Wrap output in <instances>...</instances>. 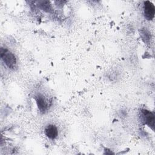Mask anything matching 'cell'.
<instances>
[{
    "mask_svg": "<svg viewBox=\"0 0 155 155\" xmlns=\"http://www.w3.org/2000/svg\"><path fill=\"white\" fill-rule=\"evenodd\" d=\"M1 58L5 65L11 69H14L16 65L15 56L7 48H1Z\"/></svg>",
    "mask_w": 155,
    "mask_h": 155,
    "instance_id": "obj_1",
    "label": "cell"
},
{
    "mask_svg": "<svg viewBox=\"0 0 155 155\" xmlns=\"http://www.w3.org/2000/svg\"><path fill=\"white\" fill-rule=\"evenodd\" d=\"M141 114L143 121H144L147 125H148L153 130H154L155 122L154 114L150 111L143 109L141 110Z\"/></svg>",
    "mask_w": 155,
    "mask_h": 155,
    "instance_id": "obj_2",
    "label": "cell"
},
{
    "mask_svg": "<svg viewBox=\"0 0 155 155\" xmlns=\"http://www.w3.org/2000/svg\"><path fill=\"white\" fill-rule=\"evenodd\" d=\"M143 12L145 18L147 20H152L155 14V7L154 4L149 1H144Z\"/></svg>",
    "mask_w": 155,
    "mask_h": 155,
    "instance_id": "obj_3",
    "label": "cell"
},
{
    "mask_svg": "<svg viewBox=\"0 0 155 155\" xmlns=\"http://www.w3.org/2000/svg\"><path fill=\"white\" fill-rule=\"evenodd\" d=\"M45 135L51 139H55L58 134L57 127L54 125H48L45 129Z\"/></svg>",
    "mask_w": 155,
    "mask_h": 155,
    "instance_id": "obj_4",
    "label": "cell"
},
{
    "mask_svg": "<svg viewBox=\"0 0 155 155\" xmlns=\"http://www.w3.org/2000/svg\"><path fill=\"white\" fill-rule=\"evenodd\" d=\"M36 100L38 107L40 110V111L42 113L45 112L47 108V104L44 98H43L42 96H37Z\"/></svg>",
    "mask_w": 155,
    "mask_h": 155,
    "instance_id": "obj_5",
    "label": "cell"
},
{
    "mask_svg": "<svg viewBox=\"0 0 155 155\" xmlns=\"http://www.w3.org/2000/svg\"><path fill=\"white\" fill-rule=\"evenodd\" d=\"M38 6L41 8L42 10L50 12L51 10V5L50 3V2L47 1H39L38 2Z\"/></svg>",
    "mask_w": 155,
    "mask_h": 155,
    "instance_id": "obj_6",
    "label": "cell"
},
{
    "mask_svg": "<svg viewBox=\"0 0 155 155\" xmlns=\"http://www.w3.org/2000/svg\"><path fill=\"white\" fill-rule=\"evenodd\" d=\"M141 35H142V38L145 41V42H148L150 40V34L146 30H142L141 32Z\"/></svg>",
    "mask_w": 155,
    "mask_h": 155,
    "instance_id": "obj_7",
    "label": "cell"
}]
</instances>
